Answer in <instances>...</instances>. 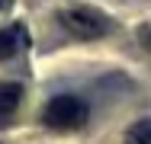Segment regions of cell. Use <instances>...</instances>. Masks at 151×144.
Returning <instances> with one entry per match:
<instances>
[{
  "label": "cell",
  "instance_id": "cell-1",
  "mask_svg": "<svg viewBox=\"0 0 151 144\" xmlns=\"http://www.w3.org/2000/svg\"><path fill=\"white\" fill-rule=\"evenodd\" d=\"M58 19H61V26L68 29L71 35H77V38H100V35H106V32L113 29L109 16L100 13V10H93V6H71V10H61Z\"/></svg>",
  "mask_w": 151,
  "mask_h": 144
},
{
  "label": "cell",
  "instance_id": "cell-2",
  "mask_svg": "<svg viewBox=\"0 0 151 144\" xmlns=\"http://www.w3.org/2000/svg\"><path fill=\"white\" fill-rule=\"evenodd\" d=\"M42 122L55 131H74L87 122V106L77 96H55L45 109H42Z\"/></svg>",
  "mask_w": 151,
  "mask_h": 144
},
{
  "label": "cell",
  "instance_id": "cell-3",
  "mask_svg": "<svg viewBox=\"0 0 151 144\" xmlns=\"http://www.w3.org/2000/svg\"><path fill=\"white\" fill-rule=\"evenodd\" d=\"M19 103H23V86L19 83H0V125L16 115Z\"/></svg>",
  "mask_w": 151,
  "mask_h": 144
},
{
  "label": "cell",
  "instance_id": "cell-4",
  "mask_svg": "<svg viewBox=\"0 0 151 144\" xmlns=\"http://www.w3.org/2000/svg\"><path fill=\"white\" fill-rule=\"evenodd\" d=\"M23 38H26L23 26H6V29H0V61H6V58L16 55L19 45H23Z\"/></svg>",
  "mask_w": 151,
  "mask_h": 144
},
{
  "label": "cell",
  "instance_id": "cell-5",
  "mask_svg": "<svg viewBox=\"0 0 151 144\" xmlns=\"http://www.w3.org/2000/svg\"><path fill=\"white\" fill-rule=\"evenodd\" d=\"M125 144H151V122H138L129 128L125 135Z\"/></svg>",
  "mask_w": 151,
  "mask_h": 144
},
{
  "label": "cell",
  "instance_id": "cell-6",
  "mask_svg": "<svg viewBox=\"0 0 151 144\" xmlns=\"http://www.w3.org/2000/svg\"><path fill=\"white\" fill-rule=\"evenodd\" d=\"M138 38H142V45H145V48L151 51V23H148V26H142V29H138Z\"/></svg>",
  "mask_w": 151,
  "mask_h": 144
}]
</instances>
